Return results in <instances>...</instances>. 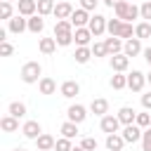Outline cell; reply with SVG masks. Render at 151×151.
Segmentation results:
<instances>
[{"mask_svg":"<svg viewBox=\"0 0 151 151\" xmlns=\"http://www.w3.org/2000/svg\"><path fill=\"white\" fill-rule=\"evenodd\" d=\"M73 31H76V26L71 24V19H57V24H54V40H57V45L59 47H68L73 42Z\"/></svg>","mask_w":151,"mask_h":151,"instance_id":"6da1fadb","label":"cell"},{"mask_svg":"<svg viewBox=\"0 0 151 151\" xmlns=\"http://www.w3.org/2000/svg\"><path fill=\"white\" fill-rule=\"evenodd\" d=\"M113 12H116V17L118 19H123V21H132V19H142V14H139V7L137 5H132V2H125V0H120L116 7H113Z\"/></svg>","mask_w":151,"mask_h":151,"instance_id":"7a4b0ae2","label":"cell"},{"mask_svg":"<svg viewBox=\"0 0 151 151\" xmlns=\"http://www.w3.org/2000/svg\"><path fill=\"white\" fill-rule=\"evenodd\" d=\"M21 80L26 83V85H33V83H38L40 78H42V66L38 64V61H26L24 66H21Z\"/></svg>","mask_w":151,"mask_h":151,"instance_id":"3957f363","label":"cell"},{"mask_svg":"<svg viewBox=\"0 0 151 151\" xmlns=\"http://www.w3.org/2000/svg\"><path fill=\"white\" fill-rule=\"evenodd\" d=\"M120 134H123V139H125L127 144H137V142H142V134H144V127H139L137 123H132V125H125Z\"/></svg>","mask_w":151,"mask_h":151,"instance_id":"277c9868","label":"cell"},{"mask_svg":"<svg viewBox=\"0 0 151 151\" xmlns=\"http://www.w3.org/2000/svg\"><path fill=\"white\" fill-rule=\"evenodd\" d=\"M106 24H109V19H106V17H101V14H92V19H90L87 28L92 31V35H94V38H99V35H104V33H106Z\"/></svg>","mask_w":151,"mask_h":151,"instance_id":"5b68a950","label":"cell"},{"mask_svg":"<svg viewBox=\"0 0 151 151\" xmlns=\"http://www.w3.org/2000/svg\"><path fill=\"white\" fill-rule=\"evenodd\" d=\"M144 85H146V76L142 73V71H130L127 73V87L132 90V92H142L144 90Z\"/></svg>","mask_w":151,"mask_h":151,"instance_id":"8992f818","label":"cell"},{"mask_svg":"<svg viewBox=\"0 0 151 151\" xmlns=\"http://www.w3.org/2000/svg\"><path fill=\"white\" fill-rule=\"evenodd\" d=\"M120 118L118 116H113V113H106V116H101V123H99V127H101V132H106V134H111V132H118L120 130Z\"/></svg>","mask_w":151,"mask_h":151,"instance_id":"52a82bcc","label":"cell"},{"mask_svg":"<svg viewBox=\"0 0 151 151\" xmlns=\"http://www.w3.org/2000/svg\"><path fill=\"white\" fill-rule=\"evenodd\" d=\"M7 31H12V33H24V31H28V17H24V14H14L9 21H7Z\"/></svg>","mask_w":151,"mask_h":151,"instance_id":"ba28073f","label":"cell"},{"mask_svg":"<svg viewBox=\"0 0 151 151\" xmlns=\"http://www.w3.org/2000/svg\"><path fill=\"white\" fill-rule=\"evenodd\" d=\"M109 64H111L113 73H125L127 66H130V57H127L125 52H120V54H113V57L109 59Z\"/></svg>","mask_w":151,"mask_h":151,"instance_id":"9c48e42d","label":"cell"},{"mask_svg":"<svg viewBox=\"0 0 151 151\" xmlns=\"http://www.w3.org/2000/svg\"><path fill=\"white\" fill-rule=\"evenodd\" d=\"M92 38H94V35H92V31H90L87 26H80V28L73 31V42H76L78 47H87Z\"/></svg>","mask_w":151,"mask_h":151,"instance_id":"30bf717a","label":"cell"},{"mask_svg":"<svg viewBox=\"0 0 151 151\" xmlns=\"http://www.w3.org/2000/svg\"><path fill=\"white\" fill-rule=\"evenodd\" d=\"M21 134H24L26 139H33V142H35V139L42 134V127H40L38 120H26L24 127H21Z\"/></svg>","mask_w":151,"mask_h":151,"instance_id":"8fae6325","label":"cell"},{"mask_svg":"<svg viewBox=\"0 0 151 151\" xmlns=\"http://www.w3.org/2000/svg\"><path fill=\"white\" fill-rule=\"evenodd\" d=\"M66 116H68V120H73V123L80 125V123L87 118V109H85L83 104H71L68 111H66Z\"/></svg>","mask_w":151,"mask_h":151,"instance_id":"7c38bea8","label":"cell"},{"mask_svg":"<svg viewBox=\"0 0 151 151\" xmlns=\"http://www.w3.org/2000/svg\"><path fill=\"white\" fill-rule=\"evenodd\" d=\"M90 19H92V14H90L87 9H83V7L73 9V14H71V24H73L76 28H80V26H87V24H90Z\"/></svg>","mask_w":151,"mask_h":151,"instance_id":"4fadbf2b","label":"cell"},{"mask_svg":"<svg viewBox=\"0 0 151 151\" xmlns=\"http://www.w3.org/2000/svg\"><path fill=\"white\" fill-rule=\"evenodd\" d=\"M104 45H106V52H109V57H113V54H120L123 52V38H118V35H111V38H106L104 40Z\"/></svg>","mask_w":151,"mask_h":151,"instance_id":"5bb4252c","label":"cell"},{"mask_svg":"<svg viewBox=\"0 0 151 151\" xmlns=\"http://www.w3.org/2000/svg\"><path fill=\"white\" fill-rule=\"evenodd\" d=\"M123 52H125L127 57H137V54H142V52H144V47H142V40H139V38H130V40H125V45H123Z\"/></svg>","mask_w":151,"mask_h":151,"instance_id":"9a60e30c","label":"cell"},{"mask_svg":"<svg viewBox=\"0 0 151 151\" xmlns=\"http://www.w3.org/2000/svg\"><path fill=\"white\" fill-rule=\"evenodd\" d=\"M125 144H127V142L123 139L120 132H111V134H106V149H109V151H120Z\"/></svg>","mask_w":151,"mask_h":151,"instance_id":"2e32d148","label":"cell"},{"mask_svg":"<svg viewBox=\"0 0 151 151\" xmlns=\"http://www.w3.org/2000/svg\"><path fill=\"white\" fill-rule=\"evenodd\" d=\"M17 7H19V14L24 17L38 14V0H17Z\"/></svg>","mask_w":151,"mask_h":151,"instance_id":"e0dca14e","label":"cell"},{"mask_svg":"<svg viewBox=\"0 0 151 151\" xmlns=\"http://www.w3.org/2000/svg\"><path fill=\"white\" fill-rule=\"evenodd\" d=\"M59 92H61V97H66V99H73L76 94H80V85H78L76 80H66V83H61Z\"/></svg>","mask_w":151,"mask_h":151,"instance_id":"ac0fdd59","label":"cell"},{"mask_svg":"<svg viewBox=\"0 0 151 151\" xmlns=\"http://www.w3.org/2000/svg\"><path fill=\"white\" fill-rule=\"evenodd\" d=\"M90 111H92L94 116H106V113H109V101H106L104 97H97V99L90 101Z\"/></svg>","mask_w":151,"mask_h":151,"instance_id":"d6986e66","label":"cell"},{"mask_svg":"<svg viewBox=\"0 0 151 151\" xmlns=\"http://www.w3.org/2000/svg\"><path fill=\"white\" fill-rule=\"evenodd\" d=\"M38 90H40V94H54V92H57V83H54L50 76H42V78L38 80Z\"/></svg>","mask_w":151,"mask_h":151,"instance_id":"ffe728a7","label":"cell"},{"mask_svg":"<svg viewBox=\"0 0 151 151\" xmlns=\"http://www.w3.org/2000/svg\"><path fill=\"white\" fill-rule=\"evenodd\" d=\"M35 144H38V151H52V149H54V144H57V139H54L52 134L42 132V134L35 139Z\"/></svg>","mask_w":151,"mask_h":151,"instance_id":"44dd1931","label":"cell"},{"mask_svg":"<svg viewBox=\"0 0 151 151\" xmlns=\"http://www.w3.org/2000/svg\"><path fill=\"white\" fill-rule=\"evenodd\" d=\"M71 14H73V5L71 2H57V7H54V17L57 19H71Z\"/></svg>","mask_w":151,"mask_h":151,"instance_id":"7402d4cb","label":"cell"},{"mask_svg":"<svg viewBox=\"0 0 151 151\" xmlns=\"http://www.w3.org/2000/svg\"><path fill=\"white\" fill-rule=\"evenodd\" d=\"M118 118H120L123 125H132V123L137 120V111H134L132 106H123V109L118 111Z\"/></svg>","mask_w":151,"mask_h":151,"instance_id":"603a6c76","label":"cell"},{"mask_svg":"<svg viewBox=\"0 0 151 151\" xmlns=\"http://www.w3.org/2000/svg\"><path fill=\"white\" fill-rule=\"evenodd\" d=\"M42 28H45V19H42V14H33V17H28V31L31 33H42Z\"/></svg>","mask_w":151,"mask_h":151,"instance_id":"cb8c5ba5","label":"cell"},{"mask_svg":"<svg viewBox=\"0 0 151 151\" xmlns=\"http://www.w3.org/2000/svg\"><path fill=\"white\" fill-rule=\"evenodd\" d=\"M0 127L5 130V132H17L19 130V118H14V116H2L0 118Z\"/></svg>","mask_w":151,"mask_h":151,"instance_id":"d4e9b609","label":"cell"},{"mask_svg":"<svg viewBox=\"0 0 151 151\" xmlns=\"http://www.w3.org/2000/svg\"><path fill=\"white\" fill-rule=\"evenodd\" d=\"M134 38H139V40L151 38V24H149V21H139V24L134 26Z\"/></svg>","mask_w":151,"mask_h":151,"instance_id":"484cf974","label":"cell"},{"mask_svg":"<svg viewBox=\"0 0 151 151\" xmlns=\"http://www.w3.org/2000/svg\"><path fill=\"white\" fill-rule=\"evenodd\" d=\"M123 26H125V21L123 19H109V24H106V31L111 33V35H118L120 38V33H123Z\"/></svg>","mask_w":151,"mask_h":151,"instance_id":"4316f807","label":"cell"},{"mask_svg":"<svg viewBox=\"0 0 151 151\" xmlns=\"http://www.w3.org/2000/svg\"><path fill=\"white\" fill-rule=\"evenodd\" d=\"M38 50H40L42 54H52V52L57 50V40H54V38H40Z\"/></svg>","mask_w":151,"mask_h":151,"instance_id":"83f0119b","label":"cell"},{"mask_svg":"<svg viewBox=\"0 0 151 151\" xmlns=\"http://www.w3.org/2000/svg\"><path fill=\"white\" fill-rule=\"evenodd\" d=\"M73 57H76L78 64H87L94 54H92V47H76V54H73Z\"/></svg>","mask_w":151,"mask_h":151,"instance_id":"f1b7e54d","label":"cell"},{"mask_svg":"<svg viewBox=\"0 0 151 151\" xmlns=\"http://www.w3.org/2000/svg\"><path fill=\"white\" fill-rule=\"evenodd\" d=\"M61 137L76 139V137H78V123H73V120H66V123L61 125Z\"/></svg>","mask_w":151,"mask_h":151,"instance_id":"f546056e","label":"cell"},{"mask_svg":"<svg viewBox=\"0 0 151 151\" xmlns=\"http://www.w3.org/2000/svg\"><path fill=\"white\" fill-rule=\"evenodd\" d=\"M54 0H38V14L47 17V14H54Z\"/></svg>","mask_w":151,"mask_h":151,"instance_id":"4dcf8cb0","label":"cell"},{"mask_svg":"<svg viewBox=\"0 0 151 151\" xmlns=\"http://www.w3.org/2000/svg\"><path fill=\"white\" fill-rule=\"evenodd\" d=\"M9 116L24 118V116H26V104H24V101H12V104H9Z\"/></svg>","mask_w":151,"mask_h":151,"instance_id":"1f68e13d","label":"cell"},{"mask_svg":"<svg viewBox=\"0 0 151 151\" xmlns=\"http://www.w3.org/2000/svg\"><path fill=\"white\" fill-rule=\"evenodd\" d=\"M111 87H113V90H123V87H127V76H123V73H113V76H111Z\"/></svg>","mask_w":151,"mask_h":151,"instance_id":"d6a6232c","label":"cell"},{"mask_svg":"<svg viewBox=\"0 0 151 151\" xmlns=\"http://www.w3.org/2000/svg\"><path fill=\"white\" fill-rule=\"evenodd\" d=\"M12 12H14V9H12V2H7V0H2V2H0V17H2L5 21H9V19L14 17Z\"/></svg>","mask_w":151,"mask_h":151,"instance_id":"836d02e7","label":"cell"},{"mask_svg":"<svg viewBox=\"0 0 151 151\" xmlns=\"http://www.w3.org/2000/svg\"><path fill=\"white\" fill-rule=\"evenodd\" d=\"M54 151H73V144H71V139H68V137H61V139H57V144H54Z\"/></svg>","mask_w":151,"mask_h":151,"instance_id":"e575fe53","label":"cell"},{"mask_svg":"<svg viewBox=\"0 0 151 151\" xmlns=\"http://www.w3.org/2000/svg\"><path fill=\"white\" fill-rule=\"evenodd\" d=\"M134 123H137L139 127H144V130L151 127V113H149V111H146V113H137V120H134Z\"/></svg>","mask_w":151,"mask_h":151,"instance_id":"d590c367","label":"cell"},{"mask_svg":"<svg viewBox=\"0 0 151 151\" xmlns=\"http://www.w3.org/2000/svg\"><path fill=\"white\" fill-rule=\"evenodd\" d=\"M80 146H83L85 151H97V146H99V144H97V139H94V137H83Z\"/></svg>","mask_w":151,"mask_h":151,"instance_id":"8d00e7d4","label":"cell"},{"mask_svg":"<svg viewBox=\"0 0 151 151\" xmlns=\"http://www.w3.org/2000/svg\"><path fill=\"white\" fill-rule=\"evenodd\" d=\"M139 14H142L144 21H151V0H146V2L139 5Z\"/></svg>","mask_w":151,"mask_h":151,"instance_id":"74e56055","label":"cell"},{"mask_svg":"<svg viewBox=\"0 0 151 151\" xmlns=\"http://www.w3.org/2000/svg\"><path fill=\"white\" fill-rule=\"evenodd\" d=\"M142 151H151V127H146L142 134Z\"/></svg>","mask_w":151,"mask_h":151,"instance_id":"f35d334b","label":"cell"},{"mask_svg":"<svg viewBox=\"0 0 151 151\" xmlns=\"http://www.w3.org/2000/svg\"><path fill=\"white\" fill-rule=\"evenodd\" d=\"M92 54H94V57H109L106 45H104V42H94V45H92Z\"/></svg>","mask_w":151,"mask_h":151,"instance_id":"ab89813d","label":"cell"},{"mask_svg":"<svg viewBox=\"0 0 151 151\" xmlns=\"http://www.w3.org/2000/svg\"><path fill=\"white\" fill-rule=\"evenodd\" d=\"M120 38H125V40H130V38H134V26L125 21V26H123V33H120Z\"/></svg>","mask_w":151,"mask_h":151,"instance_id":"60d3db41","label":"cell"},{"mask_svg":"<svg viewBox=\"0 0 151 151\" xmlns=\"http://www.w3.org/2000/svg\"><path fill=\"white\" fill-rule=\"evenodd\" d=\"M12 52H14V47H12L7 40H5V42H0V54H2V57H9Z\"/></svg>","mask_w":151,"mask_h":151,"instance_id":"b9f144b4","label":"cell"},{"mask_svg":"<svg viewBox=\"0 0 151 151\" xmlns=\"http://www.w3.org/2000/svg\"><path fill=\"white\" fill-rule=\"evenodd\" d=\"M97 2H99V0H80V7L87 9V12H92V9L97 7Z\"/></svg>","mask_w":151,"mask_h":151,"instance_id":"7bdbcfd3","label":"cell"},{"mask_svg":"<svg viewBox=\"0 0 151 151\" xmlns=\"http://www.w3.org/2000/svg\"><path fill=\"white\" fill-rule=\"evenodd\" d=\"M142 106H144L146 111H151V92H146V94H142Z\"/></svg>","mask_w":151,"mask_h":151,"instance_id":"ee69618b","label":"cell"},{"mask_svg":"<svg viewBox=\"0 0 151 151\" xmlns=\"http://www.w3.org/2000/svg\"><path fill=\"white\" fill-rule=\"evenodd\" d=\"M142 54H144V59H146V64L151 66V47H146V50H144Z\"/></svg>","mask_w":151,"mask_h":151,"instance_id":"f6af8a7d","label":"cell"},{"mask_svg":"<svg viewBox=\"0 0 151 151\" xmlns=\"http://www.w3.org/2000/svg\"><path fill=\"white\" fill-rule=\"evenodd\" d=\"M118 2H120V0H104V5H106V7H111V9H113Z\"/></svg>","mask_w":151,"mask_h":151,"instance_id":"bcb514c9","label":"cell"},{"mask_svg":"<svg viewBox=\"0 0 151 151\" xmlns=\"http://www.w3.org/2000/svg\"><path fill=\"white\" fill-rule=\"evenodd\" d=\"M146 83H149V85H151V71H149V73H146Z\"/></svg>","mask_w":151,"mask_h":151,"instance_id":"7dc6e473","label":"cell"},{"mask_svg":"<svg viewBox=\"0 0 151 151\" xmlns=\"http://www.w3.org/2000/svg\"><path fill=\"white\" fill-rule=\"evenodd\" d=\"M73 151H85V149L83 146H73Z\"/></svg>","mask_w":151,"mask_h":151,"instance_id":"c3c4849f","label":"cell"},{"mask_svg":"<svg viewBox=\"0 0 151 151\" xmlns=\"http://www.w3.org/2000/svg\"><path fill=\"white\" fill-rule=\"evenodd\" d=\"M12 151H26V149H19V146H17V149H12Z\"/></svg>","mask_w":151,"mask_h":151,"instance_id":"681fc988","label":"cell"},{"mask_svg":"<svg viewBox=\"0 0 151 151\" xmlns=\"http://www.w3.org/2000/svg\"><path fill=\"white\" fill-rule=\"evenodd\" d=\"M7 2H12V0H7Z\"/></svg>","mask_w":151,"mask_h":151,"instance_id":"f907efd6","label":"cell"},{"mask_svg":"<svg viewBox=\"0 0 151 151\" xmlns=\"http://www.w3.org/2000/svg\"><path fill=\"white\" fill-rule=\"evenodd\" d=\"M106 151H109V149H106Z\"/></svg>","mask_w":151,"mask_h":151,"instance_id":"816d5d0a","label":"cell"}]
</instances>
